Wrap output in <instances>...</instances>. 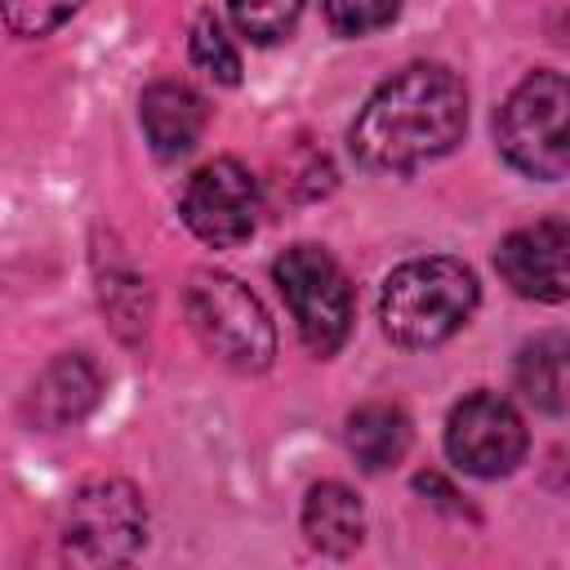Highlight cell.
Wrapping results in <instances>:
<instances>
[{
    "instance_id": "ba28073f",
    "label": "cell",
    "mask_w": 570,
    "mask_h": 570,
    "mask_svg": "<svg viewBox=\"0 0 570 570\" xmlns=\"http://www.w3.org/2000/svg\"><path fill=\"white\" fill-rule=\"evenodd\" d=\"M525 445L530 436L521 414L512 410V401L494 392L463 396L445 419V454L468 476H508L525 459Z\"/></svg>"
},
{
    "instance_id": "52a82bcc",
    "label": "cell",
    "mask_w": 570,
    "mask_h": 570,
    "mask_svg": "<svg viewBox=\"0 0 570 570\" xmlns=\"http://www.w3.org/2000/svg\"><path fill=\"white\" fill-rule=\"evenodd\" d=\"M178 214L196 240L214 249H232L249 240V232L258 227V183L240 160L218 156L187 178Z\"/></svg>"
},
{
    "instance_id": "6da1fadb",
    "label": "cell",
    "mask_w": 570,
    "mask_h": 570,
    "mask_svg": "<svg viewBox=\"0 0 570 570\" xmlns=\"http://www.w3.org/2000/svg\"><path fill=\"white\" fill-rule=\"evenodd\" d=\"M468 129V89L441 62H410L383 80L352 125V156L379 174H410L445 151Z\"/></svg>"
},
{
    "instance_id": "3957f363",
    "label": "cell",
    "mask_w": 570,
    "mask_h": 570,
    "mask_svg": "<svg viewBox=\"0 0 570 570\" xmlns=\"http://www.w3.org/2000/svg\"><path fill=\"white\" fill-rule=\"evenodd\" d=\"M187 321L209 356H218L236 374H258L276 356V330L263 303L227 272H191L183 294Z\"/></svg>"
},
{
    "instance_id": "4fadbf2b",
    "label": "cell",
    "mask_w": 570,
    "mask_h": 570,
    "mask_svg": "<svg viewBox=\"0 0 570 570\" xmlns=\"http://www.w3.org/2000/svg\"><path fill=\"white\" fill-rule=\"evenodd\" d=\"M410 436H414L410 432V419L396 405L370 401V405H361V410L347 414V450H352V459L365 472H383V468L401 463L405 450H410Z\"/></svg>"
},
{
    "instance_id": "7a4b0ae2",
    "label": "cell",
    "mask_w": 570,
    "mask_h": 570,
    "mask_svg": "<svg viewBox=\"0 0 570 570\" xmlns=\"http://www.w3.org/2000/svg\"><path fill=\"white\" fill-rule=\"evenodd\" d=\"M476 298H481V285L468 263L445 254L410 258L383 281L379 321H383V334L401 347H436L468 325V316L476 312Z\"/></svg>"
},
{
    "instance_id": "ac0fdd59",
    "label": "cell",
    "mask_w": 570,
    "mask_h": 570,
    "mask_svg": "<svg viewBox=\"0 0 570 570\" xmlns=\"http://www.w3.org/2000/svg\"><path fill=\"white\" fill-rule=\"evenodd\" d=\"M321 9L338 36H370L401 13V0H321Z\"/></svg>"
},
{
    "instance_id": "8992f818",
    "label": "cell",
    "mask_w": 570,
    "mask_h": 570,
    "mask_svg": "<svg viewBox=\"0 0 570 570\" xmlns=\"http://www.w3.org/2000/svg\"><path fill=\"white\" fill-rule=\"evenodd\" d=\"M272 276L307 352L316 356L338 352L352 330V289L343 267L321 245H289L272 263Z\"/></svg>"
},
{
    "instance_id": "8fae6325",
    "label": "cell",
    "mask_w": 570,
    "mask_h": 570,
    "mask_svg": "<svg viewBox=\"0 0 570 570\" xmlns=\"http://www.w3.org/2000/svg\"><path fill=\"white\" fill-rule=\"evenodd\" d=\"M98 387H102V379L89 356H80V352L58 356L31 387V419L40 428H67L94 410Z\"/></svg>"
},
{
    "instance_id": "277c9868",
    "label": "cell",
    "mask_w": 570,
    "mask_h": 570,
    "mask_svg": "<svg viewBox=\"0 0 570 570\" xmlns=\"http://www.w3.org/2000/svg\"><path fill=\"white\" fill-rule=\"evenodd\" d=\"M566 111H570V85L561 71L543 67L530 71L508 102L499 107L494 138L512 169L525 178L557 183L570 169V138H566Z\"/></svg>"
},
{
    "instance_id": "5b68a950",
    "label": "cell",
    "mask_w": 570,
    "mask_h": 570,
    "mask_svg": "<svg viewBox=\"0 0 570 570\" xmlns=\"http://www.w3.org/2000/svg\"><path fill=\"white\" fill-rule=\"evenodd\" d=\"M147 539L142 494L120 476H98L80 485L62 521V557L71 566H120Z\"/></svg>"
},
{
    "instance_id": "30bf717a",
    "label": "cell",
    "mask_w": 570,
    "mask_h": 570,
    "mask_svg": "<svg viewBox=\"0 0 570 570\" xmlns=\"http://www.w3.org/2000/svg\"><path fill=\"white\" fill-rule=\"evenodd\" d=\"M138 120H142V134L151 142V151L160 160H178L187 156L200 134H205V98L183 85V80H156L142 89V102H138Z\"/></svg>"
},
{
    "instance_id": "9c48e42d",
    "label": "cell",
    "mask_w": 570,
    "mask_h": 570,
    "mask_svg": "<svg viewBox=\"0 0 570 570\" xmlns=\"http://www.w3.org/2000/svg\"><path fill=\"white\" fill-rule=\"evenodd\" d=\"M499 276L534 303H566L570 294V227L561 218H539L503 236L494 254Z\"/></svg>"
},
{
    "instance_id": "2e32d148",
    "label": "cell",
    "mask_w": 570,
    "mask_h": 570,
    "mask_svg": "<svg viewBox=\"0 0 570 570\" xmlns=\"http://www.w3.org/2000/svg\"><path fill=\"white\" fill-rule=\"evenodd\" d=\"M191 62L218 85H236L240 80V53H236V45L227 40V31H223V22L214 13H200L196 27H191Z\"/></svg>"
},
{
    "instance_id": "9a60e30c",
    "label": "cell",
    "mask_w": 570,
    "mask_h": 570,
    "mask_svg": "<svg viewBox=\"0 0 570 570\" xmlns=\"http://www.w3.org/2000/svg\"><path fill=\"white\" fill-rule=\"evenodd\" d=\"M227 9H232V22L245 40L276 45L294 31V22L303 13V0H227Z\"/></svg>"
},
{
    "instance_id": "5bb4252c",
    "label": "cell",
    "mask_w": 570,
    "mask_h": 570,
    "mask_svg": "<svg viewBox=\"0 0 570 570\" xmlns=\"http://www.w3.org/2000/svg\"><path fill=\"white\" fill-rule=\"evenodd\" d=\"M517 387L543 414H566L570 396V343L561 334H539L517 356Z\"/></svg>"
},
{
    "instance_id": "7c38bea8",
    "label": "cell",
    "mask_w": 570,
    "mask_h": 570,
    "mask_svg": "<svg viewBox=\"0 0 570 570\" xmlns=\"http://www.w3.org/2000/svg\"><path fill=\"white\" fill-rule=\"evenodd\" d=\"M303 534L316 552H330V557H347L361 548L365 539V512H361V499L338 485V481H321L307 490L303 499Z\"/></svg>"
},
{
    "instance_id": "e0dca14e",
    "label": "cell",
    "mask_w": 570,
    "mask_h": 570,
    "mask_svg": "<svg viewBox=\"0 0 570 570\" xmlns=\"http://www.w3.org/2000/svg\"><path fill=\"white\" fill-rule=\"evenodd\" d=\"M89 0H0V18L13 36H49L53 27H62L71 13H80Z\"/></svg>"
}]
</instances>
